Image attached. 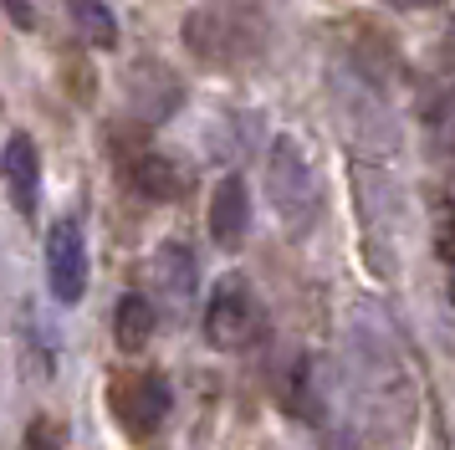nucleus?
Instances as JSON below:
<instances>
[{
	"mask_svg": "<svg viewBox=\"0 0 455 450\" xmlns=\"http://www.w3.org/2000/svg\"><path fill=\"white\" fill-rule=\"evenodd\" d=\"M26 450H62V435L52 420H36V425L26 430Z\"/></svg>",
	"mask_w": 455,
	"mask_h": 450,
	"instance_id": "ddd939ff",
	"label": "nucleus"
},
{
	"mask_svg": "<svg viewBox=\"0 0 455 450\" xmlns=\"http://www.w3.org/2000/svg\"><path fill=\"white\" fill-rule=\"evenodd\" d=\"M261 333V307H256V292H251L246 277H220L210 286V302H205V338L215 348H246L256 343Z\"/></svg>",
	"mask_w": 455,
	"mask_h": 450,
	"instance_id": "f03ea898",
	"label": "nucleus"
},
{
	"mask_svg": "<svg viewBox=\"0 0 455 450\" xmlns=\"http://www.w3.org/2000/svg\"><path fill=\"white\" fill-rule=\"evenodd\" d=\"M251 230V195H246V180L241 174H226V180L215 184V195H210V236L220 251H235V245L246 241Z\"/></svg>",
	"mask_w": 455,
	"mask_h": 450,
	"instance_id": "6e6552de",
	"label": "nucleus"
},
{
	"mask_svg": "<svg viewBox=\"0 0 455 450\" xmlns=\"http://www.w3.org/2000/svg\"><path fill=\"white\" fill-rule=\"evenodd\" d=\"M5 184H11V200L21 215H36V200H42V159H36V143L26 133H11L5 139Z\"/></svg>",
	"mask_w": 455,
	"mask_h": 450,
	"instance_id": "9d476101",
	"label": "nucleus"
},
{
	"mask_svg": "<svg viewBox=\"0 0 455 450\" xmlns=\"http://www.w3.org/2000/svg\"><path fill=\"white\" fill-rule=\"evenodd\" d=\"M185 41L210 61H241L256 52L251 41H241V20L226 16V11H195L185 20Z\"/></svg>",
	"mask_w": 455,
	"mask_h": 450,
	"instance_id": "423d86ee",
	"label": "nucleus"
},
{
	"mask_svg": "<svg viewBox=\"0 0 455 450\" xmlns=\"http://www.w3.org/2000/svg\"><path fill=\"white\" fill-rule=\"evenodd\" d=\"M72 20H77V31H83L98 52L118 46V20H113V11H108L103 0H72Z\"/></svg>",
	"mask_w": 455,
	"mask_h": 450,
	"instance_id": "f8f14e48",
	"label": "nucleus"
},
{
	"mask_svg": "<svg viewBox=\"0 0 455 450\" xmlns=\"http://www.w3.org/2000/svg\"><path fill=\"white\" fill-rule=\"evenodd\" d=\"M154 286H159V297H164L169 312L185 317L189 307H195L200 277H195V256H189L185 241H164L159 251H154Z\"/></svg>",
	"mask_w": 455,
	"mask_h": 450,
	"instance_id": "0eeeda50",
	"label": "nucleus"
},
{
	"mask_svg": "<svg viewBox=\"0 0 455 450\" xmlns=\"http://www.w3.org/2000/svg\"><path fill=\"white\" fill-rule=\"evenodd\" d=\"M46 282L52 297L62 307L83 302L87 292V245H83V225L77 221H57L46 230Z\"/></svg>",
	"mask_w": 455,
	"mask_h": 450,
	"instance_id": "20e7f679",
	"label": "nucleus"
},
{
	"mask_svg": "<svg viewBox=\"0 0 455 450\" xmlns=\"http://www.w3.org/2000/svg\"><path fill=\"white\" fill-rule=\"evenodd\" d=\"M267 195L271 210L287 236H312V225L323 215V180L312 169L307 149L297 139H276L267 159Z\"/></svg>",
	"mask_w": 455,
	"mask_h": 450,
	"instance_id": "f257e3e1",
	"label": "nucleus"
},
{
	"mask_svg": "<svg viewBox=\"0 0 455 450\" xmlns=\"http://www.w3.org/2000/svg\"><path fill=\"white\" fill-rule=\"evenodd\" d=\"M5 11H11V20H16V26H36V16L26 11V0H5Z\"/></svg>",
	"mask_w": 455,
	"mask_h": 450,
	"instance_id": "4468645a",
	"label": "nucleus"
},
{
	"mask_svg": "<svg viewBox=\"0 0 455 450\" xmlns=\"http://www.w3.org/2000/svg\"><path fill=\"white\" fill-rule=\"evenodd\" d=\"M124 174H128V184H133L144 200L169 205V200L185 195V169L169 159V154H159V149H139V154H128Z\"/></svg>",
	"mask_w": 455,
	"mask_h": 450,
	"instance_id": "1a4fd4ad",
	"label": "nucleus"
},
{
	"mask_svg": "<svg viewBox=\"0 0 455 450\" xmlns=\"http://www.w3.org/2000/svg\"><path fill=\"white\" fill-rule=\"evenodd\" d=\"M154 327H159V312L148 302L144 292H128L118 312H113V343L124 348V353H139V348L154 338Z\"/></svg>",
	"mask_w": 455,
	"mask_h": 450,
	"instance_id": "9b49d317",
	"label": "nucleus"
},
{
	"mask_svg": "<svg viewBox=\"0 0 455 450\" xmlns=\"http://www.w3.org/2000/svg\"><path fill=\"white\" fill-rule=\"evenodd\" d=\"M128 102H133V113L144 123H164V118L180 113L185 82L174 77L164 61H139V67L128 72Z\"/></svg>",
	"mask_w": 455,
	"mask_h": 450,
	"instance_id": "39448f33",
	"label": "nucleus"
},
{
	"mask_svg": "<svg viewBox=\"0 0 455 450\" xmlns=\"http://www.w3.org/2000/svg\"><path fill=\"white\" fill-rule=\"evenodd\" d=\"M169 379L164 374H128L113 384V414H118V425L133 435V440H148V435H159V425L169 420Z\"/></svg>",
	"mask_w": 455,
	"mask_h": 450,
	"instance_id": "7ed1b4c3",
	"label": "nucleus"
},
{
	"mask_svg": "<svg viewBox=\"0 0 455 450\" xmlns=\"http://www.w3.org/2000/svg\"><path fill=\"white\" fill-rule=\"evenodd\" d=\"M389 5H404V11H425V5H440V0H389Z\"/></svg>",
	"mask_w": 455,
	"mask_h": 450,
	"instance_id": "2eb2a0df",
	"label": "nucleus"
}]
</instances>
